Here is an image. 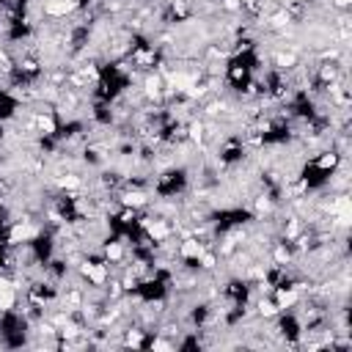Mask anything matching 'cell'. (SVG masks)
I'll use <instances>...</instances> for the list:
<instances>
[{"label":"cell","mask_w":352,"mask_h":352,"mask_svg":"<svg viewBox=\"0 0 352 352\" xmlns=\"http://www.w3.org/2000/svg\"><path fill=\"white\" fill-rule=\"evenodd\" d=\"M14 306V289L8 281H0V311H8Z\"/></svg>","instance_id":"6da1fadb"}]
</instances>
